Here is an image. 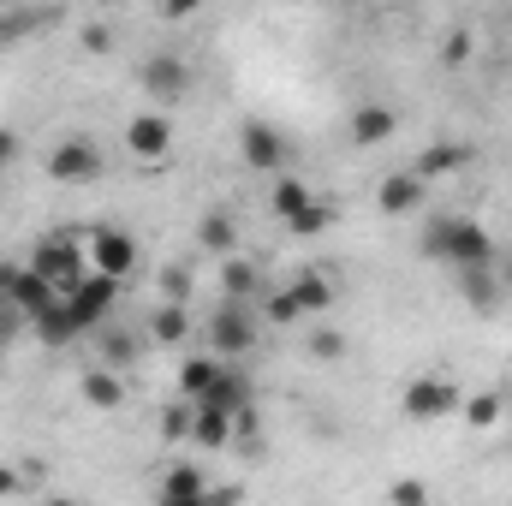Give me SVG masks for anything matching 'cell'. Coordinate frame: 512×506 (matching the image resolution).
I'll list each match as a JSON object with an SVG mask.
<instances>
[{"mask_svg": "<svg viewBox=\"0 0 512 506\" xmlns=\"http://www.w3.org/2000/svg\"><path fill=\"white\" fill-rule=\"evenodd\" d=\"M423 256L441 262V268H483V262H495L501 251H495V239L471 215H441V221L423 227Z\"/></svg>", "mask_w": 512, "mask_h": 506, "instance_id": "obj_1", "label": "cell"}, {"mask_svg": "<svg viewBox=\"0 0 512 506\" xmlns=\"http://www.w3.org/2000/svg\"><path fill=\"white\" fill-rule=\"evenodd\" d=\"M274 215H280L298 239H316V233H328V227H334V209H328L304 179H292V173L274 185Z\"/></svg>", "mask_w": 512, "mask_h": 506, "instance_id": "obj_2", "label": "cell"}, {"mask_svg": "<svg viewBox=\"0 0 512 506\" xmlns=\"http://www.w3.org/2000/svg\"><path fill=\"white\" fill-rule=\"evenodd\" d=\"M114 292H120V280H114V274H102V268H90L72 292H60V304H66V316H72V328H78V334H96V328L114 316Z\"/></svg>", "mask_w": 512, "mask_h": 506, "instance_id": "obj_3", "label": "cell"}, {"mask_svg": "<svg viewBox=\"0 0 512 506\" xmlns=\"http://www.w3.org/2000/svg\"><path fill=\"white\" fill-rule=\"evenodd\" d=\"M459 405H465V393H459V381H453V376H417L405 393H399V411H405L411 423L459 417Z\"/></svg>", "mask_w": 512, "mask_h": 506, "instance_id": "obj_4", "label": "cell"}, {"mask_svg": "<svg viewBox=\"0 0 512 506\" xmlns=\"http://www.w3.org/2000/svg\"><path fill=\"white\" fill-rule=\"evenodd\" d=\"M209 352L215 358H245L256 352V304H239V298H227L215 316H209Z\"/></svg>", "mask_w": 512, "mask_h": 506, "instance_id": "obj_5", "label": "cell"}, {"mask_svg": "<svg viewBox=\"0 0 512 506\" xmlns=\"http://www.w3.org/2000/svg\"><path fill=\"white\" fill-rule=\"evenodd\" d=\"M30 268H36L42 280H54L60 292H72V286L90 274V256L78 251V239H66V233H48V239L30 251Z\"/></svg>", "mask_w": 512, "mask_h": 506, "instance_id": "obj_6", "label": "cell"}, {"mask_svg": "<svg viewBox=\"0 0 512 506\" xmlns=\"http://www.w3.org/2000/svg\"><path fill=\"white\" fill-rule=\"evenodd\" d=\"M48 179L54 185H96L102 179V149L90 137H66L48 149Z\"/></svg>", "mask_w": 512, "mask_h": 506, "instance_id": "obj_7", "label": "cell"}, {"mask_svg": "<svg viewBox=\"0 0 512 506\" xmlns=\"http://www.w3.org/2000/svg\"><path fill=\"white\" fill-rule=\"evenodd\" d=\"M239 155H245V167H256V173H280L286 167V137H280V126H268V120H245L239 126Z\"/></svg>", "mask_w": 512, "mask_h": 506, "instance_id": "obj_8", "label": "cell"}, {"mask_svg": "<svg viewBox=\"0 0 512 506\" xmlns=\"http://www.w3.org/2000/svg\"><path fill=\"white\" fill-rule=\"evenodd\" d=\"M137 84H143L155 102H179V96L191 90V72H185V60L155 54V60H143V66H137Z\"/></svg>", "mask_w": 512, "mask_h": 506, "instance_id": "obj_9", "label": "cell"}, {"mask_svg": "<svg viewBox=\"0 0 512 506\" xmlns=\"http://www.w3.org/2000/svg\"><path fill=\"white\" fill-rule=\"evenodd\" d=\"M90 268H102V274L126 280L131 268H137V239L120 233V227H102V233L90 239Z\"/></svg>", "mask_w": 512, "mask_h": 506, "instance_id": "obj_10", "label": "cell"}, {"mask_svg": "<svg viewBox=\"0 0 512 506\" xmlns=\"http://www.w3.org/2000/svg\"><path fill=\"white\" fill-rule=\"evenodd\" d=\"M453 280H459V298L477 310V316H495V304H501V268L495 262H483V268H453Z\"/></svg>", "mask_w": 512, "mask_h": 506, "instance_id": "obj_11", "label": "cell"}, {"mask_svg": "<svg viewBox=\"0 0 512 506\" xmlns=\"http://www.w3.org/2000/svg\"><path fill=\"white\" fill-rule=\"evenodd\" d=\"M126 149L137 161H167V149H173L167 114H137V120H126Z\"/></svg>", "mask_w": 512, "mask_h": 506, "instance_id": "obj_12", "label": "cell"}, {"mask_svg": "<svg viewBox=\"0 0 512 506\" xmlns=\"http://www.w3.org/2000/svg\"><path fill=\"white\" fill-rule=\"evenodd\" d=\"M399 131V114L387 108V102H364V108H352V120H346V137L358 143V149H376Z\"/></svg>", "mask_w": 512, "mask_h": 506, "instance_id": "obj_13", "label": "cell"}, {"mask_svg": "<svg viewBox=\"0 0 512 506\" xmlns=\"http://www.w3.org/2000/svg\"><path fill=\"white\" fill-rule=\"evenodd\" d=\"M459 167H471V149L465 143H453V137H441V143H429L417 161H411V173L429 185V179H447V173H459Z\"/></svg>", "mask_w": 512, "mask_h": 506, "instance_id": "obj_14", "label": "cell"}, {"mask_svg": "<svg viewBox=\"0 0 512 506\" xmlns=\"http://www.w3.org/2000/svg\"><path fill=\"white\" fill-rule=\"evenodd\" d=\"M423 203V179L417 173H387L382 185H376V209L382 215H411Z\"/></svg>", "mask_w": 512, "mask_h": 506, "instance_id": "obj_15", "label": "cell"}, {"mask_svg": "<svg viewBox=\"0 0 512 506\" xmlns=\"http://www.w3.org/2000/svg\"><path fill=\"white\" fill-rule=\"evenodd\" d=\"M161 501H173V506H197V501H209V477L197 471V465H173L167 477H161V489H155Z\"/></svg>", "mask_w": 512, "mask_h": 506, "instance_id": "obj_16", "label": "cell"}, {"mask_svg": "<svg viewBox=\"0 0 512 506\" xmlns=\"http://www.w3.org/2000/svg\"><path fill=\"white\" fill-rule=\"evenodd\" d=\"M221 286H227V298H239V304H256V298H262V268L227 251V256H221Z\"/></svg>", "mask_w": 512, "mask_h": 506, "instance_id": "obj_17", "label": "cell"}, {"mask_svg": "<svg viewBox=\"0 0 512 506\" xmlns=\"http://www.w3.org/2000/svg\"><path fill=\"white\" fill-rule=\"evenodd\" d=\"M197 405H215V411H245L251 405V381L239 376V370H221V376L209 381V393H197Z\"/></svg>", "mask_w": 512, "mask_h": 506, "instance_id": "obj_18", "label": "cell"}, {"mask_svg": "<svg viewBox=\"0 0 512 506\" xmlns=\"http://www.w3.org/2000/svg\"><path fill=\"white\" fill-rule=\"evenodd\" d=\"M185 334H191V310H185L179 298L155 304V316H149V340H155V346H185Z\"/></svg>", "mask_w": 512, "mask_h": 506, "instance_id": "obj_19", "label": "cell"}, {"mask_svg": "<svg viewBox=\"0 0 512 506\" xmlns=\"http://www.w3.org/2000/svg\"><path fill=\"white\" fill-rule=\"evenodd\" d=\"M191 441L197 447H227L233 441V411H215V405L191 399Z\"/></svg>", "mask_w": 512, "mask_h": 506, "instance_id": "obj_20", "label": "cell"}, {"mask_svg": "<svg viewBox=\"0 0 512 506\" xmlns=\"http://www.w3.org/2000/svg\"><path fill=\"white\" fill-rule=\"evenodd\" d=\"M84 405H96V411H120L126 405V381H120L114 364H102V370L84 376Z\"/></svg>", "mask_w": 512, "mask_h": 506, "instance_id": "obj_21", "label": "cell"}, {"mask_svg": "<svg viewBox=\"0 0 512 506\" xmlns=\"http://www.w3.org/2000/svg\"><path fill=\"white\" fill-rule=\"evenodd\" d=\"M292 298H298V310H304V316H322V310L334 304V280H328L322 268H304V274L292 280Z\"/></svg>", "mask_w": 512, "mask_h": 506, "instance_id": "obj_22", "label": "cell"}, {"mask_svg": "<svg viewBox=\"0 0 512 506\" xmlns=\"http://www.w3.org/2000/svg\"><path fill=\"white\" fill-rule=\"evenodd\" d=\"M197 245L209 256H227L233 245H239V227H233V215L227 209H209L203 221H197Z\"/></svg>", "mask_w": 512, "mask_h": 506, "instance_id": "obj_23", "label": "cell"}, {"mask_svg": "<svg viewBox=\"0 0 512 506\" xmlns=\"http://www.w3.org/2000/svg\"><path fill=\"white\" fill-rule=\"evenodd\" d=\"M221 370H227V364H221L215 352H203V358H185V364H179V393H185V399L209 393V381L221 376Z\"/></svg>", "mask_w": 512, "mask_h": 506, "instance_id": "obj_24", "label": "cell"}, {"mask_svg": "<svg viewBox=\"0 0 512 506\" xmlns=\"http://www.w3.org/2000/svg\"><path fill=\"white\" fill-rule=\"evenodd\" d=\"M501 411H507V399H501V393H465V405H459V417H465L471 429H495V423H501Z\"/></svg>", "mask_w": 512, "mask_h": 506, "instance_id": "obj_25", "label": "cell"}, {"mask_svg": "<svg viewBox=\"0 0 512 506\" xmlns=\"http://www.w3.org/2000/svg\"><path fill=\"white\" fill-rule=\"evenodd\" d=\"M102 334V364H114V370H126V364H137V334L131 328H96Z\"/></svg>", "mask_w": 512, "mask_h": 506, "instance_id": "obj_26", "label": "cell"}, {"mask_svg": "<svg viewBox=\"0 0 512 506\" xmlns=\"http://www.w3.org/2000/svg\"><path fill=\"white\" fill-rule=\"evenodd\" d=\"M256 316L274 322V328H292L304 310H298V298H292V286H286V292H274V298H256Z\"/></svg>", "mask_w": 512, "mask_h": 506, "instance_id": "obj_27", "label": "cell"}, {"mask_svg": "<svg viewBox=\"0 0 512 506\" xmlns=\"http://www.w3.org/2000/svg\"><path fill=\"white\" fill-rule=\"evenodd\" d=\"M30 24H42V12H12V6H0V48L24 42V36H30Z\"/></svg>", "mask_w": 512, "mask_h": 506, "instance_id": "obj_28", "label": "cell"}, {"mask_svg": "<svg viewBox=\"0 0 512 506\" xmlns=\"http://www.w3.org/2000/svg\"><path fill=\"white\" fill-rule=\"evenodd\" d=\"M310 358H322V364L346 358V334H334V328H316V334H310Z\"/></svg>", "mask_w": 512, "mask_h": 506, "instance_id": "obj_29", "label": "cell"}, {"mask_svg": "<svg viewBox=\"0 0 512 506\" xmlns=\"http://www.w3.org/2000/svg\"><path fill=\"white\" fill-rule=\"evenodd\" d=\"M161 435H167V441H191V399H185V405H167Z\"/></svg>", "mask_w": 512, "mask_h": 506, "instance_id": "obj_30", "label": "cell"}, {"mask_svg": "<svg viewBox=\"0 0 512 506\" xmlns=\"http://www.w3.org/2000/svg\"><path fill=\"white\" fill-rule=\"evenodd\" d=\"M441 60H447V66H465V60H471V30H453V36L441 42Z\"/></svg>", "mask_w": 512, "mask_h": 506, "instance_id": "obj_31", "label": "cell"}, {"mask_svg": "<svg viewBox=\"0 0 512 506\" xmlns=\"http://www.w3.org/2000/svg\"><path fill=\"white\" fill-rule=\"evenodd\" d=\"M84 48L90 54H114V30L108 24H84Z\"/></svg>", "mask_w": 512, "mask_h": 506, "instance_id": "obj_32", "label": "cell"}, {"mask_svg": "<svg viewBox=\"0 0 512 506\" xmlns=\"http://www.w3.org/2000/svg\"><path fill=\"white\" fill-rule=\"evenodd\" d=\"M18 322H24V316L0 298V358H6V346H12V334H18Z\"/></svg>", "mask_w": 512, "mask_h": 506, "instance_id": "obj_33", "label": "cell"}, {"mask_svg": "<svg viewBox=\"0 0 512 506\" xmlns=\"http://www.w3.org/2000/svg\"><path fill=\"white\" fill-rule=\"evenodd\" d=\"M387 495H393V501H405V506H423V501H429V489H423V483H393Z\"/></svg>", "mask_w": 512, "mask_h": 506, "instance_id": "obj_34", "label": "cell"}, {"mask_svg": "<svg viewBox=\"0 0 512 506\" xmlns=\"http://www.w3.org/2000/svg\"><path fill=\"white\" fill-rule=\"evenodd\" d=\"M203 12V0H161V18H191Z\"/></svg>", "mask_w": 512, "mask_h": 506, "instance_id": "obj_35", "label": "cell"}, {"mask_svg": "<svg viewBox=\"0 0 512 506\" xmlns=\"http://www.w3.org/2000/svg\"><path fill=\"white\" fill-rule=\"evenodd\" d=\"M185 286H191V280H185V268H167V298H179V304H185Z\"/></svg>", "mask_w": 512, "mask_h": 506, "instance_id": "obj_36", "label": "cell"}, {"mask_svg": "<svg viewBox=\"0 0 512 506\" xmlns=\"http://www.w3.org/2000/svg\"><path fill=\"white\" fill-rule=\"evenodd\" d=\"M12 161H18V137H12V131H0V173H6Z\"/></svg>", "mask_w": 512, "mask_h": 506, "instance_id": "obj_37", "label": "cell"}, {"mask_svg": "<svg viewBox=\"0 0 512 506\" xmlns=\"http://www.w3.org/2000/svg\"><path fill=\"white\" fill-rule=\"evenodd\" d=\"M18 489H24V477H18V471H6V465H0V495H18Z\"/></svg>", "mask_w": 512, "mask_h": 506, "instance_id": "obj_38", "label": "cell"}, {"mask_svg": "<svg viewBox=\"0 0 512 506\" xmlns=\"http://www.w3.org/2000/svg\"><path fill=\"white\" fill-rule=\"evenodd\" d=\"M495 268H501V286L512 292V251H507V256H495Z\"/></svg>", "mask_w": 512, "mask_h": 506, "instance_id": "obj_39", "label": "cell"}, {"mask_svg": "<svg viewBox=\"0 0 512 506\" xmlns=\"http://www.w3.org/2000/svg\"><path fill=\"white\" fill-rule=\"evenodd\" d=\"M102 6H108V0H102Z\"/></svg>", "mask_w": 512, "mask_h": 506, "instance_id": "obj_40", "label": "cell"}]
</instances>
